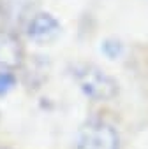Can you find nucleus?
<instances>
[{"label":"nucleus","mask_w":148,"mask_h":149,"mask_svg":"<svg viewBox=\"0 0 148 149\" xmlns=\"http://www.w3.org/2000/svg\"><path fill=\"white\" fill-rule=\"evenodd\" d=\"M74 77L80 88L94 100H109L118 93L116 81L92 63H78L74 65Z\"/></svg>","instance_id":"f257e3e1"},{"label":"nucleus","mask_w":148,"mask_h":149,"mask_svg":"<svg viewBox=\"0 0 148 149\" xmlns=\"http://www.w3.org/2000/svg\"><path fill=\"white\" fill-rule=\"evenodd\" d=\"M76 149H118V133L104 121H90L81 128Z\"/></svg>","instance_id":"f03ea898"},{"label":"nucleus","mask_w":148,"mask_h":149,"mask_svg":"<svg viewBox=\"0 0 148 149\" xmlns=\"http://www.w3.org/2000/svg\"><path fill=\"white\" fill-rule=\"evenodd\" d=\"M27 33L32 40L39 44H46L55 40L60 35V23L55 16L48 13H37L34 14L27 23Z\"/></svg>","instance_id":"7ed1b4c3"},{"label":"nucleus","mask_w":148,"mask_h":149,"mask_svg":"<svg viewBox=\"0 0 148 149\" xmlns=\"http://www.w3.org/2000/svg\"><path fill=\"white\" fill-rule=\"evenodd\" d=\"M35 0H0V16L9 26H20L34 14Z\"/></svg>","instance_id":"20e7f679"},{"label":"nucleus","mask_w":148,"mask_h":149,"mask_svg":"<svg viewBox=\"0 0 148 149\" xmlns=\"http://www.w3.org/2000/svg\"><path fill=\"white\" fill-rule=\"evenodd\" d=\"M21 46L14 33L9 30H0V67L14 68L21 63Z\"/></svg>","instance_id":"39448f33"},{"label":"nucleus","mask_w":148,"mask_h":149,"mask_svg":"<svg viewBox=\"0 0 148 149\" xmlns=\"http://www.w3.org/2000/svg\"><path fill=\"white\" fill-rule=\"evenodd\" d=\"M14 83H16V79H14L13 74L7 70H2L0 72V95H6L14 86Z\"/></svg>","instance_id":"423d86ee"}]
</instances>
